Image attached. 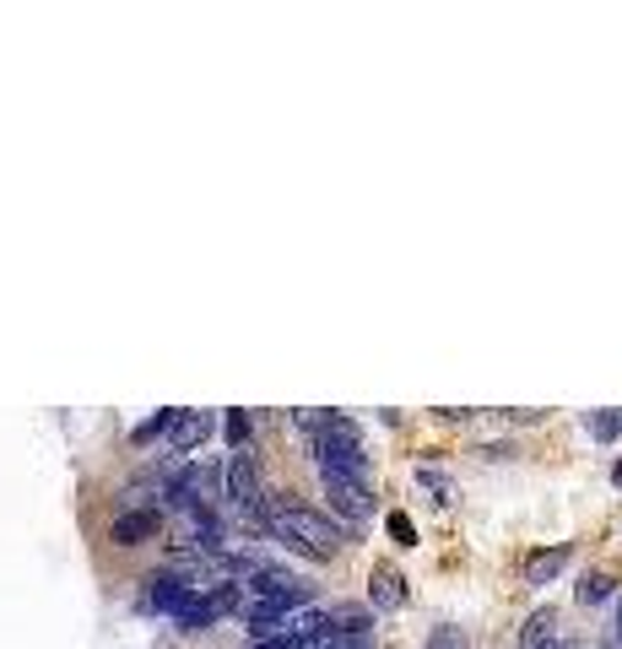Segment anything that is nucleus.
<instances>
[{"label": "nucleus", "mask_w": 622, "mask_h": 649, "mask_svg": "<svg viewBox=\"0 0 622 649\" xmlns=\"http://www.w3.org/2000/svg\"><path fill=\"white\" fill-rule=\"evenodd\" d=\"M206 433H211V417L206 411H174V428H168V439H174V450L189 454L206 444Z\"/></svg>", "instance_id": "8"}, {"label": "nucleus", "mask_w": 622, "mask_h": 649, "mask_svg": "<svg viewBox=\"0 0 622 649\" xmlns=\"http://www.w3.org/2000/svg\"><path fill=\"white\" fill-rule=\"evenodd\" d=\"M168 428H174V411H157V417H146L130 439H135V444H152V439H157V433H168Z\"/></svg>", "instance_id": "11"}, {"label": "nucleus", "mask_w": 622, "mask_h": 649, "mask_svg": "<svg viewBox=\"0 0 622 649\" xmlns=\"http://www.w3.org/2000/svg\"><path fill=\"white\" fill-rule=\"evenodd\" d=\"M319 482H325V493H330V509H341L347 519H369L373 515V498H369V487H363L358 476L319 471Z\"/></svg>", "instance_id": "5"}, {"label": "nucleus", "mask_w": 622, "mask_h": 649, "mask_svg": "<svg viewBox=\"0 0 622 649\" xmlns=\"http://www.w3.org/2000/svg\"><path fill=\"white\" fill-rule=\"evenodd\" d=\"M563 563H568V552H563V547H553V552H536V558L525 563V580H531V584H547L563 569Z\"/></svg>", "instance_id": "10"}, {"label": "nucleus", "mask_w": 622, "mask_h": 649, "mask_svg": "<svg viewBox=\"0 0 622 649\" xmlns=\"http://www.w3.org/2000/svg\"><path fill=\"white\" fill-rule=\"evenodd\" d=\"M547 649H568V645H547Z\"/></svg>", "instance_id": "19"}, {"label": "nucleus", "mask_w": 622, "mask_h": 649, "mask_svg": "<svg viewBox=\"0 0 622 649\" xmlns=\"http://www.w3.org/2000/svg\"><path fill=\"white\" fill-rule=\"evenodd\" d=\"M254 649H298V639H287V634H276V639H254Z\"/></svg>", "instance_id": "17"}, {"label": "nucleus", "mask_w": 622, "mask_h": 649, "mask_svg": "<svg viewBox=\"0 0 622 649\" xmlns=\"http://www.w3.org/2000/svg\"><path fill=\"white\" fill-rule=\"evenodd\" d=\"M114 547H141V541H152L157 536V509H130V515L114 519Z\"/></svg>", "instance_id": "7"}, {"label": "nucleus", "mask_w": 622, "mask_h": 649, "mask_svg": "<svg viewBox=\"0 0 622 649\" xmlns=\"http://www.w3.org/2000/svg\"><path fill=\"white\" fill-rule=\"evenodd\" d=\"M228 498L244 509V515H265V487H260V471L244 450H233L228 460Z\"/></svg>", "instance_id": "4"}, {"label": "nucleus", "mask_w": 622, "mask_h": 649, "mask_svg": "<svg viewBox=\"0 0 622 649\" xmlns=\"http://www.w3.org/2000/svg\"><path fill=\"white\" fill-rule=\"evenodd\" d=\"M607 590H612V580H607V574H590V580L579 584V601H585V606H590V601H601V595H607Z\"/></svg>", "instance_id": "15"}, {"label": "nucleus", "mask_w": 622, "mask_h": 649, "mask_svg": "<svg viewBox=\"0 0 622 649\" xmlns=\"http://www.w3.org/2000/svg\"><path fill=\"white\" fill-rule=\"evenodd\" d=\"M189 595H195V584L179 580V574H152L146 580V595H141V606L146 612H168V617H179L189 606Z\"/></svg>", "instance_id": "6"}, {"label": "nucleus", "mask_w": 622, "mask_h": 649, "mask_svg": "<svg viewBox=\"0 0 622 649\" xmlns=\"http://www.w3.org/2000/svg\"><path fill=\"white\" fill-rule=\"evenodd\" d=\"M384 525H390V536H395L401 547H417V536H412V519H406V515H390Z\"/></svg>", "instance_id": "16"}, {"label": "nucleus", "mask_w": 622, "mask_h": 649, "mask_svg": "<svg viewBox=\"0 0 622 649\" xmlns=\"http://www.w3.org/2000/svg\"><path fill=\"white\" fill-rule=\"evenodd\" d=\"M590 433H596V439H618V433H622V411H618V406H612V411H601V417H590Z\"/></svg>", "instance_id": "12"}, {"label": "nucleus", "mask_w": 622, "mask_h": 649, "mask_svg": "<svg viewBox=\"0 0 622 649\" xmlns=\"http://www.w3.org/2000/svg\"><path fill=\"white\" fill-rule=\"evenodd\" d=\"M265 525H271L287 547H298V552H309V558H336V552L347 547V530H336L325 515L298 509V504H276V509H265Z\"/></svg>", "instance_id": "2"}, {"label": "nucleus", "mask_w": 622, "mask_h": 649, "mask_svg": "<svg viewBox=\"0 0 622 649\" xmlns=\"http://www.w3.org/2000/svg\"><path fill=\"white\" fill-rule=\"evenodd\" d=\"M618 639H622V617H618Z\"/></svg>", "instance_id": "18"}, {"label": "nucleus", "mask_w": 622, "mask_h": 649, "mask_svg": "<svg viewBox=\"0 0 622 649\" xmlns=\"http://www.w3.org/2000/svg\"><path fill=\"white\" fill-rule=\"evenodd\" d=\"M233 606H239V584H211L206 595H189V606L174 623H179L185 634H200V628H211L217 617H228Z\"/></svg>", "instance_id": "3"}, {"label": "nucleus", "mask_w": 622, "mask_h": 649, "mask_svg": "<svg viewBox=\"0 0 622 649\" xmlns=\"http://www.w3.org/2000/svg\"><path fill=\"white\" fill-rule=\"evenodd\" d=\"M369 595H373V606H379V612H395V606L406 601V584H401V574H395V569H373Z\"/></svg>", "instance_id": "9"}, {"label": "nucleus", "mask_w": 622, "mask_h": 649, "mask_svg": "<svg viewBox=\"0 0 622 649\" xmlns=\"http://www.w3.org/2000/svg\"><path fill=\"white\" fill-rule=\"evenodd\" d=\"M298 422L309 428V450L319 460V471H336V476H358L369 471V454H363V439L347 417L336 411H298Z\"/></svg>", "instance_id": "1"}, {"label": "nucleus", "mask_w": 622, "mask_h": 649, "mask_svg": "<svg viewBox=\"0 0 622 649\" xmlns=\"http://www.w3.org/2000/svg\"><path fill=\"white\" fill-rule=\"evenodd\" d=\"M553 628V612H536L531 623H525V639H520V649H542V634Z\"/></svg>", "instance_id": "13"}, {"label": "nucleus", "mask_w": 622, "mask_h": 649, "mask_svg": "<svg viewBox=\"0 0 622 649\" xmlns=\"http://www.w3.org/2000/svg\"><path fill=\"white\" fill-rule=\"evenodd\" d=\"M228 444H233V450H244L249 444V417L244 411H228Z\"/></svg>", "instance_id": "14"}]
</instances>
